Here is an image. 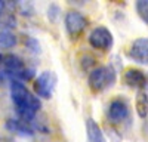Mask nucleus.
<instances>
[{"mask_svg":"<svg viewBox=\"0 0 148 142\" xmlns=\"http://www.w3.org/2000/svg\"><path fill=\"white\" fill-rule=\"evenodd\" d=\"M10 96H12V102L15 105L18 118L27 123H31L34 126V130L37 129L43 130L40 124L36 123V114L42 108L40 99L34 93H31L27 89V86H24L22 81L18 80H10Z\"/></svg>","mask_w":148,"mask_h":142,"instance_id":"f257e3e1","label":"nucleus"},{"mask_svg":"<svg viewBox=\"0 0 148 142\" xmlns=\"http://www.w3.org/2000/svg\"><path fill=\"white\" fill-rule=\"evenodd\" d=\"M0 62H2L5 68V74H8L12 80H18V81H28L34 76V70L27 67L24 64V61L14 55V53H6L0 56Z\"/></svg>","mask_w":148,"mask_h":142,"instance_id":"f03ea898","label":"nucleus"},{"mask_svg":"<svg viewBox=\"0 0 148 142\" xmlns=\"http://www.w3.org/2000/svg\"><path fill=\"white\" fill-rule=\"evenodd\" d=\"M116 80H117L116 70L111 65H101V67H95L89 73L88 85L92 92L98 93V92H102L111 86H114Z\"/></svg>","mask_w":148,"mask_h":142,"instance_id":"7ed1b4c3","label":"nucleus"},{"mask_svg":"<svg viewBox=\"0 0 148 142\" xmlns=\"http://www.w3.org/2000/svg\"><path fill=\"white\" fill-rule=\"evenodd\" d=\"M56 86V74L53 71H43L34 81V92L37 98L51 99Z\"/></svg>","mask_w":148,"mask_h":142,"instance_id":"20e7f679","label":"nucleus"},{"mask_svg":"<svg viewBox=\"0 0 148 142\" xmlns=\"http://www.w3.org/2000/svg\"><path fill=\"white\" fill-rule=\"evenodd\" d=\"M89 44L96 51H102V52H108L114 44V39H113V33H111L107 27H96L90 31L89 34Z\"/></svg>","mask_w":148,"mask_h":142,"instance_id":"39448f33","label":"nucleus"},{"mask_svg":"<svg viewBox=\"0 0 148 142\" xmlns=\"http://www.w3.org/2000/svg\"><path fill=\"white\" fill-rule=\"evenodd\" d=\"M64 22H65V30H67L68 36L74 40L80 37V36L83 34V31H84V28H86V25H88L86 18L77 10L67 12Z\"/></svg>","mask_w":148,"mask_h":142,"instance_id":"423d86ee","label":"nucleus"},{"mask_svg":"<svg viewBox=\"0 0 148 142\" xmlns=\"http://www.w3.org/2000/svg\"><path fill=\"white\" fill-rule=\"evenodd\" d=\"M129 56L141 65H148V37H139L135 40L129 49Z\"/></svg>","mask_w":148,"mask_h":142,"instance_id":"0eeeda50","label":"nucleus"},{"mask_svg":"<svg viewBox=\"0 0 148 142\" xmlns=\"http://www.w3.org/2000/svg\"><path fill=\"white\" fill-rule=\"evenodd\" d=\"M129 115V105L125 99H114L113 102L110 104L108 108V118L113 123H121L125 122Z\"/></svg>","mask_w":148,"mask_h":142,"instance_id":"6e6552de","label":"nucleus"},{"mask_svg":"<svg viewBox=\"0 0 148 142\" xmlns=\"http://www.w3.org/2000/svg\"><path fill=\"white\" fill-rule=\"evenodd\" d=\"M125 83L132 87V89H139L142 90L147 85V76L144 71L138 70V68H129L126 70V73H125Z\"/></svg>","mask_w":148,"mask_h":142,"instance_id":"1a4fd4ad","label":"nucleus"},{"mask_svg":"<svg viewBox=\"0 0 148 142\" xmlns=\"http://www.w3.org/2000/svg\"><path fill=\"white\" fill-rule=\"evenodd\" d=\"M14 2H0V25L2 28H15L16 19L12 9L15 8V5H12Z\"/></svg>","mask_w":148,"mask_h":142,"instance_id":"9d476101","label":"nucleus"},{"mask_svg":"<svg viewBox=\"0 0 148 142\" xmlns=\"http://www.w3.org/2000/svg\"><path fill=\"white\" fill-rule=\"evenodd\" d=\"M6 127L10 130V132L14 133H18L21 136H33L34 135V126L31 123H27L21 120V118H9V120L6 122Z\"/></svg>","mask_w":148,"mask_h":142,"instance_id":"9b49d317","label":"nucleus"},{"mask_svg":"<svg viewBox=\"0 0 148 142\" xmlns=\"http://www.w3.org/2000/svg\"><path fill=\"white\" fill-rule=\"evenodd\" d=\"M86 136H88V142H107L99 124L93 118L86 120Z\"/></svg>","mask_w":148,"mask_h":142,"instance_id":"f8f14e48","label":"nucleus"},{"mask_svg":"<svg viewBox=\"0 0 148 142\" xmlns=\"http://www.w3.org/2000/svg\"><path fill=\"white\" fill-rule=\"evenodd\" d=\"M135 110L144 120L148 117V95L145 93V90H138L136 98H135Z\"/></svg>","mask_w":148,"mask_h":142,"instance_id":"ddd939ff","label":"nucleus"},{"mask_svg":"<svg viewBox=\"0 0 148 142\" xmlns=\"http://www.w3.org/2000/svg\"><path fill=\"white\" fill-rule=\"evenodd\" d=\"M15 44H16V36L10 30L0 27V47L9 49V47H14Z\"/></svg>","mask_w":148,"mask_h":142,"instance_id":"4468645a","label":"nucleus"},{"mask_svg":"<svg viewBox=\"0 0 148 142\" xmlns=\"http://www.w3.org/2000/svg\"><path fill=\"white\" fill-rule=\"evenodd\" d=\"M135 8H136L139 18L148 25V0H138Z\"/></svg>","mask_w":148,"mask_h":142,"instance_id":"2eb2a0df","label":"nucleus"},{"mask_svg":"<svg viewBox=\"0 0 148 142\" xmlns=\"http://www.w3.org/2000/svg\"><path fill=\"white\" fill-rule=\"evenodd\" d=\"M25 46L27 47H30V49L33 51V52H40V44H39V42H37L36 39H33V37H27L25 39Z\"/></svg>","mask_w":148,"mask_h":142,"instance_id":"dca6fc26","label":"nucleus"},{"mask_svg":"<svg viewBox=\"0 0 148 142\" xmlns=\"http://www.w3.org/2000/svg\"><path fill=\"white\" fill-rule=\"evenodd\" d=\"M3 80H5V76H3V74H0V81H3Z\"/></svg>","mask_w":148,"mask_h":142,"instance_id":"f3484780","label":"nucleus"}]
</instances>
